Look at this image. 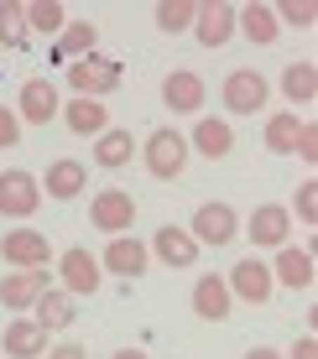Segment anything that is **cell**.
Here are the masks:
<instances>
[{
  "label": "cell",
  "mask_w": 318,
  "mask_h": 359,
  "mask_svg": "<svg viewBox=\"0 0 318 359\" xmlns=\"http://www.w3.org/2000/svg\"><path fill=\"white\" fill-rule=\"evenodd\" d=\"M136 151H141V162H146V172H152L157 182H178L183 167H188V135L173 130V126H157Z\"/></svg>",
  "instance_id": "6da1fadb"
},
{
  "label": "cell",
  "mask_w": 318,
  "mask_h": 359,
  "mask_svg": "<svg viewBox=\"0 0 318 359\" xmlns=\"http://www.w3.org/2000/svg\"><path fill=\"white\" fill-rule=\"evenodd\" d=\"M0 261H6L11 271H47V261H53V245H47L42 229L21 224V229L0 234Z\"/></svg>",
  "instance_id": "7a4b0ae2"
},
{
  "label": "cell",
  "mask_w": 318,
  "mask_h": 359,
  "mask_svg": "<svg viewBox=\"0 0 318 359\" xmlns=\"http://www.w3.org/2000/svg\"><path fill=\"white\" fill-rule=\"evenodd\" d=\"M89 224L100 234H131V224H136V198H131L126 188H100L89 198Z\"/></svg>",
  "instance_id": "3957f363"
},
{
  "label": "cell",
  "mask_w": 318,
  "mask_h": 359,
  "mask_svg": "<svg viewBox=\"0 0 318 359\" xmlns=\"http://www.w3.org/2000/svg\"><path fill=\"white\" fill-rule=\"evenodd\" d=\"M225 287H230V297H235V302L266 307V302H272V292H277L272 261H261V255H246V261H235V271L225 276Z\"/></svg>",
  "instance_id": "277c9868"
},
{
  "label": "cell",
  "mask_w": 318,
  "mask_h": 359,
  "mask_svg": "<svg viewBox=\"0 0 318 359\" xmlns=\"http://www.w3.org/2000/svg\"><path fill=\"white\" fill-rule=\"evenodd\" d=\"M42 208V182L27 167H6L0 172V219H32Z\"/></svg>",
  "instance_id": "5b68a950"
},
{
  "label": "cell",
  "mask_w": 318,
  "mask_h": 359,
  "mask_svg": "<svg viewBox=\"0 0 318 359\" xmlns=\"http://www.w3.org/2000/svg\"><path fill=\"white\" fill-rule=\"evenodd\" d=\"M63 73H68V83H73V94H84V99H105V94L120 89V63H115V57H100V53L68 63Z\"/></svg>",
  "instance_id": "8992f818"
},
{
  "label": "cell",
  "mask_w": 318,
  "mask_h": 359,
  "mask_svg": "<svg viewBox=\"0 0 318 359\" xmlns=\"http://www.w3.org/2000/svg\"><path fill=\"white\" fill-rule=\"evenodd\" d=\"M230 115H256V109H266V99H272V83H266L261 68H235L225 79V89H219Z\"/></svg>",
  "instance_id": "52a82bcc"
},
{
  "label": "cell",
  "mask_w": 318,
  "mask_h": 359,
  "mask_svg": "<svg viewBox=\"0 0 318 359\" xmlns=\"http://www.w3.org/2000/svg\"><path fill=\"white\" fill-rule=\"evenodd\" d=\"M188 234H193L199 250H204V245H214V250H219V245H230L240 234V214L230 203H199V208H193V219H188Z\"/></svg>",
  "instance_id": "ba28073f"
},
{
  "label": "cell",
  "mask_w": 318,
  "mask_h": 359,
  "mask_svg": "<svg viewBox=\"0 0 318 359\" xmlns=\"http://www.w3.org/2000/svg\"><path fill=\"white\" fill-rule=\"evenodd\" d=\"M58 276H63L68 297H94L100 281H105V271H100V255H89L84 245H73V250L58 255Z\"/></svg>",
  "instance_id": "9c48e42d"
},
{
  "label": "cell",
  "mask_w": 318,
  "mask_h": 359,
  "mask_svg": "<svg viewBox=\"0 0 318 359\" xmlns=\"http://www.w3.org/2000/svg\"><path fill=\"white\" fill-rule=\"evenodd\" d=\"M246 234L256 240V250H282L287 234H292V208L282 203H256L246 219Z\"/></svg>",
  "instance_id": "30bf717a"
},
{
  "label": "cell",
  "mask_w": 318,
  "mask_h": 359,
  "mask_svg": "<svg viewBox=\"0 0 318 359\" xmlns=\"http://www.w3.org/2000/svg\"><path fill=\"white\" fill-rule=\"evenodd\" d=\"M146 266H152V250H146V240H136V234H115V240L105 245V255H100V271L126 276V281L146 276Z\"/></svg>",
  "instance_id": "8fae6325"
},
{
  "label": "cell",
  "mask_w": 318,
  "mask_h": 359,
  "mask_svg": "<svg viewBox=\"0 0 318 359\" xmlns=\"http://www.w3.org/2000/svg\"><path fill=\"white\" fill-rule=\"evenodd\" d=\"M58 109H63V99H58L53 79H27L21 83V94H16L21 126H47V120H58Z\"/></svg>",
  "instance_id": "7c38bea8"
},
{
  "label": "cell",
  "mask_w": 318,
  "mask_h": 359,
  "mask_svg": "<svg viewBox=\"0 0 318 359\" xmlns=\"http://www.w3.org/2000/svg\"><path fill=\"white\" fill-rule=\"evenodd\" d=\"M235 11L230 0H209V6H199V16H193V36H199V47H209V53H219V47L235 36Z\"/></svg>",
  "instance_id": "4fadbf2b"
},
{
  "label": "cell",
  "mask_w": 318,
  "mask_h": 359,
  "mask_svg": "<svg viewBox=\"0 0 318 359\" xmlns=\"http://www.w3.org/2000/svg\"><path fill=\"white\" fill-rule=\"evenodd\" d=\"M146 250H152L162 266H173V271L199 266V245H193V234L183 229V224H162V229L152 234V245H146Z\"/></svg>",
  "instance_id": "5bb4252c"
},
{
  "label": "cell",
  "mask_w": 318,
  "mask_h": 359,
  "mask_svg": "<svg viewBox=\"0 0 318 359\" xmlns=\"http://www.w3.org/2000/svg\"><path fill=\"white\" fill-rule=\"evenodd\" d=\"M204 94H209V89H204V79H199L193 68H173V73L162 79V104L173 109V115H199V109H204Z\"/></svg>",
  "instance_id": "9a60e30c"
},
{
  "label": "cell",
  "mask_w": 318,
  "mask_h": 359,
  "mask_svg": "<svg viewBox=\"0 0 318 359\" xmlns=\"http://www.w3.org/2000/svg\"><path fill=\"white\" fill-rule=\"evenodd\" d=\"M37 182H42V193H47V198L68 203V198H79L84 188H89V167L73 162V156H58V162H47V172H42Z\"/></svg>",
  "instance_id": "2e32d148"
},
{
  "label": "cell",
  "mask_w": 318,
  "mask_h": 359,
  "mask_svg": "<svg viewBox=\"0 0 318 359\" xmlns=\"http://www.w3.org/2000/svg\"><path fill=\"white\" fill-rule=\"evenodd\" d=\"M193 318H204V323H225L230 318V307H235V297H230V287H225V276H199L193 281Z\"/></svg>",
  "instance_id": "e0dca14e"
},
{
  "label": "cell",
  "mask_w": 318,
  "mask_h": 359,
  "mask_svg": "<svg viewBox=\"0 0 318 359\" xmlns=\"http://www.w3.org/2000/svg\"><path fill=\"white\" fill-rule=\"evenodd\" d=\"M73 302H79V297H68L63 287H47V292L32 302V323H37V328H47V333L73 328V323H79V307H73Z\"/></svg>",
  "instance_id": "ac0fdd59"
},
{
  "label": "cell",
  "mask_w": 318,
  "mask_h": 359,
  "mask_svg": "<svg viewBox=\"0 0 318 359\" xmlns=\"http://www.w3.org/2000/svg\"><path fill=\"white\" fill-rule=\"evenodd\" d=\"M188 151L209 156V162H225V156L235 151V126H230V120H214V115H199V126L188 135Z\"/></svg>",
  "instance_id": "d6986e66"
},
{
  "label": "cell",
  "mask_w": 318,
  "mask_h": 359,
  "mask_svg": "<svg viewBox=\"0 0 318 359\" xmlns=\"http://www.w3.org/2000/svg\"><path fill=\"white\" fill-rule=\"evenodd\" d=\"M272 281L277 287H292V292H308L313 287V245H282L272 261Z\"/></svg>",
  "instance_id": "ffe728a7"
},
{
  "label": "cell",
  "mask_w": 318,
  "mask_h": 359,
  "mask_svg": "<svg viewBox=\"0 0 318 359\" xmlns=\"http://www.w3.org/2000/svg\"><path fill=\"white\" fill-rule=\"evenodd\" d=\"M47 287H53L47 271H16V276H0V307H6V313H32V302Z\"/></svg>",
  "instance_id": "44dd1931"
},
{
  "label": "cell",
  "mask_w": 318,
  "mask_h": 359,
  "mask_svg": "<svg viewBox=\"0 0 318 359\" xmlns=\"http://www.w3.org/2000/svg\"><path fill=\"white\" fill-rule=\"evenodd\" d=\"M58 120L73 130V135H105L110 130V109H105V99H84V94H73L63 109H58Z\"/></svg>",
  "instance_id": "7402d4cb"
},
{
  "label": "cell",
  "mask_w": 318,
  "mask_h": 359,
  "mask_svg": "<svg viewBox=\"0 0 318 359\" xmlns=\"http://www.w3.org/2000/svg\"><path fill=\"white\" fill-rule=\"evenodd\" d=\"M0 349H6V359H42L47 354V328H37L32 318H11Z\"/></svg>",
  "instance_id": "603a6c76"
},
{
  "label": "cell",
  "mask_w": 318,
  "mask_h": 359,
  "mask_svg": "<svg viewBox=\"0 0 318 359\" xmlns=\"http://www.w3.org/2000/svg\"><path fill=\"white\" fill-rule=\"evenodd\" d=\"M131 156H136V135H131V130L110 126L105 135H94V167L120 172V167H131Z\"/></svg>",
  "instance_id": "cb8c5ba5"
},
{
  "label": "cell",
  "mask_w": 318,
  "mask_h": 359,
  "mask_svg": "<svg viewBox=\"0 0 318 359\" xmlns=\"http://www.w3.org/2000/svg\"><path fill=\"white\" fill-rule=\"evenodd\" d=\"M235 32L251 36L256 47H272L277 36H282V27H277V16H272V6H266V0H256V6H240V11H235Z\"/></svg>",
  "instance_id": "d4e9b609"
},
{
  "label": "cell",
  "mask_w": 318,
  "mask_h": 359,
  "mask_svg": "<svg viewBox=\"0 0 318 359\" xmlns=\"http://www.w3.org/2000/svg\"><path fill=\"white\" fill-rule=\"evenodd\" d=\"M94 42H100V27H94V21H68V27L58 32L53 57H58V63H79V57L94 53Z\"/></svg>",
  "instance_id": "484cf974"
},
{
  "label": "cell",
  "mask_w": 318,
  "mask_h": 359,
  "mask_svg": "<svg viewBox=\"0 0 318 359\" xmlns=\"http://www.w3.org/2000/svg\"><path fill=\"white\" fill-rule=\"evenodd\" d=\"M282 94L292 104H313L318 99V68L313 63H287L282 68Z\"/></svg>",
  "instance_id": "4316f807"
},
{
  "label": "cell",
  "mask_w": 318,
  "mask_h": 359,
  "mask_svg": "<svg viewBox=\"0 0 318 359\" xmlns=\"http://www.w3.org/2000/svg\"><path fill=\"white\" fill-rule=\"evenodd\" d=\"M298 126L303 120L292 115V109H277V115H266V151H277V156H292V141H298Z\"/></svg>",
  "instance_id": "83f0119b"
},
{
  "label": "cell",
  "mask_w": 318,
  "mask_h": 359,
  "mask_svg": "<svg viewBox=\"0 0 318 359\" xmlns=\"http://www.w3.org/2000/svg\"><path fill=\"white\" fill-rule=\"evenodd\" d=\"M63 27H68L63 0H32V6H27V32H47V36H58Z\"/></svg>",
  "instance_id": "f1b7e54d"
},
{
  "label": "cell",
  "mask_w": 318,
  "mask_h": 359,
  "mask_svg": "<svg viewBox=\"0 0 318 359\" xmlns=\"http://www.w3.org/2000/svg\"><path fill=\"white\" fill-rule=\"evenodd\" d=\"M27 6H21V0H6V6H0V47H11V53H16V47H27Z\"/></svg>",
  "instance_id": "f546056e"
},
{
  "label": "cell",
  "mask_w": 318,
  "mask_h": 359,
  "mask_svg": "<svg viewBox=\"0 0 318 359\" xmlns=\"http://www.w3.org/2000/svg\"><path fill=\"white\" fill-rule=\"evenodd\" d=\"M193 16H199V6H193V0H162V6H157V27H162L167 36L188 32Z\"/></svg>",
  "instance_id": "4dcf8cb0"
},
{
  "label": "cell",
  "mask_w": 318,
  "mask_h": 359,
  "mask_svg": "<svg viewBox=\"0 0 318 359\" xmlns=\"http://www.w3.org/2000/svg\"><path fill=\"white\" fill-rule=\"evenodd\" d=\"M272 16H277V27H298V32L318 27V6L313 0H282V6H272Z\"/></svg>",
  "instance_id": "1f68e13d"
},
{
  "label": "cell",
  "mask_w": 318,
  "mask_h": 359,
  "mask_svg": "<svg viewBox=\"0 0 318 359\" xmlns=\"http://www.w3.org/2000/svg\"><path fill=\"white\" fill-rule=\"evenodd\" d=\"M292 208H298L303 224H318V182H298V193H292Z\"/></svg>",
  "instance_id": "d6a6232c"
},
{
  "label": "cell",
  "mask_w": 318,
  "mask_h": 359,
  "mask_svg": "<svg viewBox=\"0 0 318 359\" xmlns=\"http://www.w3.org/2000/svg\"><path fill=\"white\" fill-rule=\"evenodd\" d=\"M292 156H303V162H318V130H313V120H303L298 126V141H292Z\"/></svg>",
  "instance_id": "836d02e7"
},
{
  "label": "cell",
  "mask_w": 318,
  "mask_h": 359,
  "mask_svg": "<svg viewBox=\"0 0 318 359\" xmlns=\"http://www.w3.org/2000/svg\"><path fill=\"white\" fill-rule=\"evenodd\" d=\"M21 146V115L0 104V151H16Z\"/></svg>",
  "instance_id": "e575fe53"
},
{
  "label": "cell",
  "mask_w": 318,
  "mask_h": 359,
  "mask_svg": "<svg viewBox=\"0 0 318 359\" xmlns=\"http://www.w3.org/2000/svg\"><path fill=\"white\" fill-rule=\"evenodd\" d=\"M42 359H89V349H84V344H73V339H68V344H58V349H47Z\"/></svg>",
  "instance_id": "d590c367"
},
{
  "label": "cell",
  "mask_w": 318,
  "mask_h": 359,
  "mask_svg": "<svg viewBox=\"0 0 318 359\" xmlns=\"http://www.w3.org/2000/svg\"><path fill=\"white\" fill-rule=\"evenodd\" d=\"M287 359H318V339H313V333H303V339L292 344V354H287Z\"/></svg>",
  "instance_id": "8d00e7d4"
},
{
  "label": "cell",
  "mask_w": 318,
  "mask_h": 359,
  "mask_svg": "<svg viewBox=\"0 0 318 359\" xmlns=\"http://www.w3.org/2000/svg\"><path fill=\"white\" fill-rule=\"evenodd\" d=\"M246 359H282V354H277L272 344H256V349H246Z\"/></svg>",
  "instance_id": "74e56055"
},
{
  "label": "cell",
  "mask_w": 318,
  "mask_h": 359,
  "mask_svg": "<svg viewBox=\"0 0 318 359\" xmlns=\"http://www.w3.org/2000/svg\"><path fill=\"white\" fill-rule=\"evenodd\" d=\"M110 359H146V349H115Z\"/></svg>",
  "instance_id": "f35d334b"
}]
</instances>
